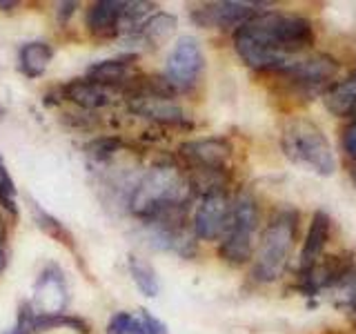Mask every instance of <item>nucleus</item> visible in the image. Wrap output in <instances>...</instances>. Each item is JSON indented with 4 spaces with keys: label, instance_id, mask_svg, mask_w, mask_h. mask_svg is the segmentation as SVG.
I'll list each match as a JSON object with an SVG mask.
<instances>
[{
    "label": "nucleus",
    "instance_id": "1",
    "mask_svg": "<svg viewBox=\"0 0 356 334\" xmlns=\"http://www.w3.org/2000/svg\"><path fill=\"white\" fill-rule=\"evenodd\" d=\"M316 40L312 20L292 11L265 9L234 31L238 58L256 72H283Z\"/></svg>",
    "mask_w": 356,
    "mask_h": 334
},
{
    "label": "nucleus",
    "instance_id": "2",
    "mask_svg": "<svg viewBox=\"0 0 356 334\" xmlns=\"http://www.w3.org/2000/svg\"><path fill=\"white\" fill-rule=\"evenodd\" d=\"M192 196L194 189L187 172L174 163H156L134 185L127 209L145 223L165 212L187 209Z\"/></svg>",
    "mask_w": 356,
    "mask_h": 334
},
{
    "label": "nucleus",
    "instance_id": "3",
    "mask_svg": "<svg viewBox=\"0 0 356 334\" xmlns=\"http://www.w3.org/2000/svg\"><path fill=\"white\" fill-rule=\"evenodd\" d=\"M298 232V212L276 209L263 228L252 259V278L256 283H274L283 274Z\"/></svg>",
    "mask_w": 356,
    "mask_h": 334
},
{
    "label": "nucleus",
    "instance_id": "4",
    "mask_svg": "<svg viewBox=\"0 0 356 334\" xmlns=\"http://www.w3.org/2000/svg\"><path fill=\"white\" fill-rule=\"evenodd\" d=\"M281 150L289 163L307 167L318 176H332L337 172V159L327 136L309 118L296 116L285 122L281 132Z\"/></svg>",
    "mask_w": 356,
    "mask_h": 334
},
{
    "label": "nucleus",
    "instance_id": "5",
    "mask_svg": "<svg viewBox=\"0 0 356 334\" xmlns=\"http://www.w3.org/2000/svg\"><path fill=\"white\" fill-rule=\"evenodd\" d=\"M259 228H261L259 203H256V198L250 189H241V192L232 198L229 228L218 245L220 259L234 267L252 263L254 252H256V234H259Z\"/></svg>",
    "mask_w": 356,
    "mask_h": 334
},
{
    "label": "nucleus",
    "instance_id": "6",
    "mask_svg": "<svg viewBox=\"0 0 356 334\" xmlns=\"http://www.w3.org/2000/svg\"><path fill=\"white\" fill-rule=\"evenodd\" d=\"M339 61L327 54H307L289 63L278 76L289 85V89L303 96H323L334 85L339 74Z\"/></svg>",
    "mask_w": 356,
    "mask_h": 334
},
{
    "label": "nucleus",
    "instance_id": "7",
    "mask_svg": "<svg viewBox=\"0 0 356 334\" xmlns=\"http://www.w3.org/2000/svg\"><path fill=\"white\" fill-rule=\"evenodd\" d=\"M205 72V54L194 36L178 38L165 63V81L176 94H187L198 85Z\"/></svg>",
    "mask_w": 356,
    "mask_h": 334
},
{
    "label": "nucleus",
    "instance_id": "8",
    "mask_svg": "<svg viewBox=\"0 0 356 334\" xmlns=\"http://www.w3.org/2000/svg\"><path fill=\"white\" fill-rule=\"evenodd\" d=\"M229 218H232V198L227 196L225 189L200 196L192 216V232L196 241L220 243V239L227 234Z\"/></svg>",
    "mask_w": 356,
    "mask_h": 334
},
{
    "label": "nucleus",
    "instance_id": "9",
    "mask_svg": "<svg viewBox=\"0 0 356 334\" xmlns=\"http://www.w3.org/2000/svg\"><path fill=\"white\" fill-rule=\"evenodd\" d=\"M265 3H241V0H220V3H207L192 11V20L198 27L209 29H234L243 27L254 16L265 11Z\"/></svg>",
    "mask_w": 356,
    "mask_h": 334
},
{
    "label": "nucleus",
    "instance_id": "10",
    "mask_svg": "<svg viewBox=\"0 0 356 334\" xmlns=\"http://www.w3.org/2000/svg\"><path fill=\"white\" fill-rule=\"evenodd\" d=\"M178 154L187 163L189 172H225L232 156V145L225 138L209 136L183 143L178 148Z\"/></svg>",
    "mask_w": 356,
    "mask_h": 334
},
{
    "label": "nucleus",
    "instance_id": "11",
    "mask_svg": "<svg viewBox=\"0 0 356 334\" xmlns=\"http://www.w3.org/2000/svg\"><path fill=\"white\" fill-rule=\"evenodd\" d=\"M67 301H70V296H67V283L63 270L56 263H49L38 274L31 308L36 315H63Z\"/></svg>",
    "mask_w": 356,
    "mask_h": 334
},
{
    "label": "nucleus",
    "instance_id": "12",
    "mask_svg": "<svg viewBox=\"0 0 356 334\" xmlns=\"http://www.w3.org/2000/svg\"><path fill=\"white\" fill-rule=\"evenodd\" d=\"M127 105L134 114L152 118L156 122H167V125H183L185 122L183 109L174 103V98L156 96L149 92H143L138 87L127 96Z\"/></svg>",
    "mask_w": 356,
    "mask_h": 334
},
{
    "label": "nucleus",
    "instance_id": "13",
    "mask_svg": "<svg viewBox=\"0 0 356 334\" xmlns=\"http://www.w3.org/2000/svg\"><path fill=\"white\" fill-rule=\"evenodd\" d=\"M330 232H332V221L325 212H314L307 230V237L303 241V250H300L298 256V274H305L307 270H312L318 261L323 252H325V245L330 241Z\"/></svg>",
    "mask_w": 356,
    "mask_h": 334
},
{
    "label": "nucleus",
    "instance_id": "14",
    "mask_svg": "<svg viewBox=\"0 0 356 334\" xmlns=\"http://www.w3.org/2000/svg\"><path fill=\"white\" fill-rule=\"evenodd\" d=\"M58 94L85 111H96V109L107 107L111 103V89L100 87L89 81V78H74V81H67L65 85L58 87Z\"/></svg>",
    "mask_w": 356,
    "mask_h": 334
},
{
    "label": "nucleus",
    "instance_id": "15",
    "mask_svg": "<svg viewBox=\"0 0 356 334\" xmlns=\"http://www.w3.org/2000/svg\"><path fill=\"white\" fill-rule=\"evenodd\" d=\"M122 7H125V3H118V0H98V3H92L85 14V27L96 38L118 36Z\"/></svg>",
    "mask_w": 356,
    "mask_h": 334
},
{
    "label": "nucleus",
    "instance_id": "16",
    "mask_svg": "<svg viewBox=\"0 0 356 334\" xmlns=\"http://www.w3.org/2000/svg\"><path fill=\"white\" fill-rule=\"evenodd\" d=\"M131 61H134V56H120V58H105V61L92 63L87 67L85 78L107 89L122 87L129 83Z\"/></svg>",
    "mask_w": 356,
    "mask_h": 334
},
{
    "label": "nucleus",
    "instance_id": "17",
    "mask_svg": "<svg viewBox=\"0 0 356 334\" xmlns=\"http://www.w3.org/2000/svg\"><path fill=\"white\" fill-rule=\"evenodd\" d=\"M176 27H178V18L174 14H170V11H154L140 25L136 36H131L129 40H138L145 47L159 49L174 36Z\"/></svg>",
    "mask_w": 356,
    "mask_h": 334
},
{
    "label": "nucleus",
    "instance_id": "18",
    "mask_svg": "<svg viewBox=\"0 0 356 334\" xmlns=\"http://www.w3.org/2000/svg\"><path fill=\"white\" fill-rule=\"evenodd\" d=\"M54 61V47L47 40H29L18 49V72L27 78H40Z\"/></svg>",
    "mask_w": 356,
    "mask_h": 334
},
{
    "label": "nucleus",
    "instance_id": "19",
    "mask_svg": "<svg viewBox=\"0 0 356 334\" xmlns=\"http://www.w3.org/2000/svg\"><path fill=\"white\" fill-rule=\"evenodd\" d=\"M323 105L334 116H350L356 105V70H352L345 78L334 83L323 94Z\"/></svg>",
    "mask_w": 356,
    "mask_h": 334
},
{
    "label": "nucleus",
    "instance_id": "20",
    "mask_svg": "<svg viewBox=\"0 0 356 334\" xmlns=\"http://www.w3.org/2000/svg\"><path fill=\"white\" fill-rule=\"evenodd\" d=\"M127 267H129V274L134 278V283H136V287L140 289V294L149 296V299L161 294V281H159V274H156L152 263L143 261L136 254H129Z\"/></svg>",
    "mask_w": 356,
    "mask_h": 334
},
{
    "label": "nucleus",
    "instance_id": "21",
    "mask_svg": "<svg viewBox=\"0 0 356 334\" xmlns=\"http://www.w3.org/2000/svg\"><path fill=\"white\" fill-rule=\"evenodd\" d=\"M29 209H31V216H33V221H36V225L44 232V234H49L51 239H56V241H60V243H65V245H72V234L65 230V225L63 223L56 218V216H51L49 212H44L36 200H29Z\"/></svg>",
    "mask_w": 356,
    "mask_h": 334
},
{
    "label": "nucleus",
    "instance_id": "22",
    "mask_svg": "<svg viewBox=\"0 0 356 334\" xmlns=\"http://www.w3.org/2000/svg\"><path fill=\"white\" fill-rule=\"evenodd\" d=\"M122 141L118 136H98L92 138L85 145V156L96 165L109 163L116 156V152H120Z\"/></svg>",
    "mask_w": 356,
    "mask_h": 334
},
{
    "label": "nucleus",
    "instance_id": "23",
    "mask_svg": "<svg viewBox=\"0 0 356 334\" xmlns=\"http://www.w3.org/2000/svg\"><path fill=\"white\" fill-rule=\"evenodd\" d=\"M16 196H18V189H16L14 178H11V174L7 172L5 163L0 161V207L11 216H18Z\"/></svg>",
    "mask_w": 356,
    "mask_h": 334
},
{
    "label": "nucleus",
    "instance_id": "24",
    "mask_svg": "<svg viewBox=\"0 0 356 334\" xmlns=\"http://www.w3.org/2000/svg\"><path fill=\"white\" fill-rule=\"evenodd\" d=\"M129 334H167V326L161 319H156L149 310L140 308L138 312H134Z\"/></svg>",
    "mask_w": 356,
    "mask_h": 334
},
{
    "label": "nucleus",
    "instance_id": "25",
    "mask_svg": "<svg viewBox=\"0 0 356 334\" xmlns=\"http://www.w3.org/2000/svg\"><path fill=\"white\" fill-rule=\"evenodd\" d=\"M131 321H134V312H116L111 315V319L107 321L105 334H129L131 332Z\"/></svg>",
    "mask_w": 356,
    "mask_h": 334
},
{
    "label": "nucleus",
    "instance_id": "26",
    "mask_svg": "<svg viewBox=\"0 0 356 334\" xmlns=\"http://www.w3.org/2000/svg\"><path fill=\"white\" fill-rule=\"evenodd\" d=\"M343 150L350 159L356 161V120H352L348 129L343 132Z\"/></svg>",
    "mask_w": 356,
    "mask_h": 334
},
{
    "label": "nucleus",
    "instance_id": "27",
    "mask_svg": "<svg viewBox=\"0 0 356 334\" xmlns=\"http://www.w3.org/2000/svg\"><path fill=\"white\" fill-rule=\"evenodd\" d=\"M81 7L78 3H58L56 5V18H58L60 25H65V22H70V18L76 14V9Z\"/></svg>",
    "mask_w": 356,
    "mask_h": 334
},
{
    "label": "nucleus",
    "instance_id": "28",
    "mask_svg": "<svg viewBox=\"0 0 356 334\" xmlns=\"http://www.w3.org/2000/svg\"><path fill=\"white\" fill-rule=\"evenodd\" d=\"M7 263H9V256L5 248V225H3V221H0V274L7 270Z\"/></svg>",
    "mask_w": 356,
    "mask_h": 334
},
{
    "label": "nucleus",
    "instance_id": "29",
    "mask_svg": "<svg viewBox=\"0 0 356 334\" xmlns=\"http://www.w3.org/2000/svg\"><path fill=\"white\" fill-rule=\"evenodd\" d=\"M18 3H0V7H3V9H11V7H16Z\"/></svg>",
    "mask_w": 356,
    "mask_h": 334
},
{
    "label": "nucleus",
    "instance_id": "30",
    "mask_svg": "<svg viewBox=\"0 0 356 334\" xmlns=\"http://www.w3.org/2000/svg\"><path fill=\"white\" fill-rule=\"evenodd\" d=\"M5 116V107L3 105H0V118H3Z\"/></svg>",
    "mask_w": 356,
    "mask_h": 334
}]
</instances>
